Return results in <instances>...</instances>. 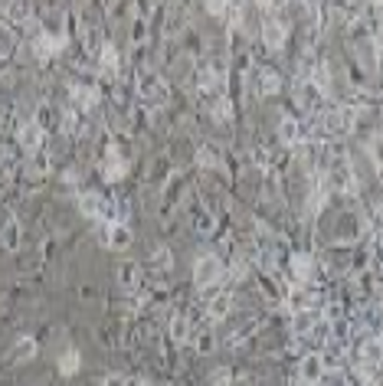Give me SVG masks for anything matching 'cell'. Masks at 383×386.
I'll return each mask as SVG.
<instances>
[{
  "label": "cell",
  "instance_id": "6da1fadb",
  "mask_svg": "<svg viewBox=\"0 0 383 386\" xmlns=\"http://www.w3.org/2000/svg\"><path fill=\"white\" fill-rule=\"evenodd\" d=\"M357 125V108L354 105H334L324 115H318V128H315V141H331V137L350 135Z\"/></svg>",
  "mask_w": 383,
  "mask_h": 386
},
{
  "label": "cell",
  "instance_id": "7a4b0ae2",
  "mask_svg": "<svg viewBox=\"0 0 383 386\" xmlns=\"http://www.w3.org/2000/svg\"><path fill=\"white\" fill-rule=\"evenodd\" d=\"M321 181L328 190H338V193H357V171H354V164H350L348 154H334L324 161V174H321Z\"/></svg>",
  "mask_w": 383,
  "mask_h": 386
},
{
  "label": "cell",
  "instance_id": "3957f363",
  "mask_svg": "<svg viewBox=\"0 0 383 386\" xmlns=\"http://www.w3.org/2000/svg\"><path fill=\"white\" fill-rule=\"evenodd\" d=\"M135 86H138V98H141L148 108H161V105H167L170 89H167V82H164V76L157 72V69L141 66L138 69V76H135Z\"/></svg>",
  "mask_w": 383,
  "mask_h": 386
},
{
  "label": "cell",
  "instance_id": "277c9868",
  "mask_svg": "<svg viewBox=\"0 0 383 386\" xmlns=\"http://www.w3.org/2000/svg\"><path fill=\"white\" fill-rule=\"evenodd\" d=\"M226 278V266H223L220 256H213V252H204V256L194 262V285L200 292H210L213 285H220Z\"/></svg>",
  "mask_w": 383,
  "mask_h": 386
},
{
  "label": "cell",
  "instance_id": "5b68a950",
  "mask_svg": "<svg viewBox=\"0 0 383 386\" xmlns=\"http://www.w3.org/2000/svg\"><path fill=\"white\" fill-rule=\"evenodd\" d=\"M295 102H298L301 112H311L315 118L328 112V108H324V105H328V95H324L321 89L311 82V79H298V82H295Z\"/></svg>",
  "mask_w": 383,
  "mask_h": 386
},
{
  "label": "cell",
  "instance_id": "8992f818",
  "mask_svg": "<svg viewBox=\"0 0 383 386\" xmlns=\"http://www.w3.org/2000/svg\"><path fill=\"white\" fill-rule=\"evenodd\" d=\"M324 377H328V370H324L321 351H308L298 361V386H321Z\"/></svg>",
  "mask_w": 383,
  "mask_h": 386
},
{
  "label": "cell",
  "instance_id": "52a82bcc",
  "mask_svg": "<svg viewBox=\"0 0 383 386\" xmlns=\"http://www.w3.org/2000/svg\"><path fill=\"white\" fill-rule=\"evenodd\" d=\"M252 89H255V95H262V98H269V95H279V89H282L279 69H272V66H255V69H252Z\"/></svg>",
  "mask_w": 383,
  "mask_h": 386
},
{
  "label": "cell",
  "instance_id": "ba28073f",
  "mask_svg": "<svg viewBox=\"0 0 383 386\" xmlns=\"http://www.w3.org/2000/svg\"><path fill=\"white\" fill-rule=\"evenodd\" d=\"M17 144L23 147V151H30V154H40L43 151V125L36 118L23 121L17 128Z\"/></svg>",
  "mask_w": 383,
  "mask_h": 386
},
{
  "label": "cell",
  "instance_id": "9c48e42d",
  "mask_svg": "<svg viewBox=\"0 0 383 386\" xmlns=\"http://www.w3.org/2000/svg\"><path fill=\"white\" fill-rule=\"evenodd\" d=\"M289 305H292V314H298V311H318V292L311 285H295L289 295Z\"/></svg>",
  "mask_w": 383,
  "mask_h": 386
},
{
  "label": "cell",
  "instance_id": "30bf717a",
  "mask_svg": "<svg viewBox=\"0 0 383 386\" xmlns=\"http://www.w3.org/2000/svg\"><path fill=\"white\" fill-rule=\"evenodd\" d=\"M20 220L13 213H4L0 216V246L4 249H17L20 246Z\"/></svg>",
  "mask_w": 383,
  "mask_h": 386
},
{
  "label": "cell",
  "instance_id": "8fae6325",
  "mask_svg": "<svg viewBox=\"0 0 383 386\" xmlns=\"http://www.w3.org/2000/svg\"><path fill=\"white\" fill-rule=\"evenodd\" d=\"M128 174V161H125V154H118L115 147H111L109 154H105V161H102V177L109 183H115V181H121Z\"/></svg>",
  "mask_w": 383,
  "mask_h": 386
},
{
  "label": "cell",
  "instance_id": "7c38bea8",
  "mask_svg": "<svg viewBox=\"0 0 383 386\" xmlns=\"http://www.w3.org/2000/svg\"><path fill=\"white\" fill-rule=\"evenodd\" d=\"M233 311V295L230 292H220V295H210L206 298V318L210 321H226Z\"/></svg>",
  "mask_w": 383,
  "mask_h": 386
},
{
  "label": "cell",
  "instance_id": "4fadbf2b",
  "mask_svg": "<svg viewBox=\"0 0 383 386\" xmlns=\"http://www.w3.org/2000/svg\"><path fill=\"white\" fill-rule=\"evenodd\" d=\"M131 239H135V236H131V229H128L125 223H109L105 226V246H109V249L125 252L128 246H131Z\"/></svg>",
  "mask_w": 383,
  "mask_h": 386
},
{
  "label": "cell",
  "instance_id": "5bb4252c",
  "mask_svg": "<svg viewBox=\"0 0 383 386\" xmlns=\"http://www.w3.org/2000/svg\"><path fill=\"white\" fill-rule=\"evenodd\" d=\"M279 137H282V141H285L289 147H301V144H305V128L298 125V118L285 115V118L279 121Z\"/></svg>",
  "mask_w": 383,
  "mask_h": 386
},
{
  "label": "cell",
  "instance_id": "9a60e30c",
  "mask_svg": "<svg viewBox=\"0 0 383 386\" xmlns=\"http://www.w3.org/2000/svg\"><path fill=\"white\" fill-rule=\"evenodd\" d=\"M194 157H196V164H200V167H206V171H223V161H226L220 147L210 144V141H204V144L196 147Z\"/></svg>",
  "mask_w": 383,
  "mask_h": 386
},
{
  "label": "cell",
  "instance_id": "2e32d148",
  "mask_svg": "<svg viewBox=\"0 0 383 386\" xmlns=\"http://www.w3.org/2000/svg\"><path fill=\"white\" fill-rule=\"evenodd\" d=\"M184 23H187V7L184 4H170L167 13H164V36H180Z\"/></svg>",
  "mask_w": 383,
  "mask_h": 386
},
{
  "label": "cell",
  "instance_id": "e0dca14e",
  "mask_svg": "<svg viewBox=\"0 0 383 386\" xmlns=\"http://www.w3.org/2000/svg\"><path fill=\"white\" fill-rule=\"evenodd\" d=\"M194 337V321L187 314H174L170 318V341L174 344H187Z\"/></svg>",
  "mask_w": 383,
  "mask_h": 386
},
{
  "label": "cell",
  "instance_id": "ac0fdd59",
  "mask_svg": "<svg viewBox=\"0 0 383 386\" xmlns=\"http://www.w3.org/2000/svg\"><path fill=\"white\" fill-rule=\"evenodd\" d=\"M148 268H151L157 278H164V275H170V268H174V252L167 249V246H161V249H154L151 262H148Z\"/></svg>",
  "mask_w": 383,
  "mask_h": 386
},
{
  "label": "cell",
  "instance_id": "d6986e66",
  "mask_svg": "<svg viewBox=\"0 0 383 386\" xmlns=\"http://www.w3.org/2000/svg\"><path fill=\"white\" fill-rule=\"evenodd\" d=\"M72 98H76V112H89L99 105V89L95 86H72Z\"/></svg>",
  "mask_w": 383,
  "mask_h": 386
},
{
  "label": "cell",
  "instance_id": "ffe728a7",
  "mask_svg": "<svg viewBox=\"0 0 383 386\" xmlns=\"http://www.w3.org/2000/svg\"><path fill=\"white\" fill-rule=\"evenodd\" d=\"M33 357H36V337H20L7 361L17 367V363H26V361H33Z\"/></svg>",
  "mask_w": 383,
  "mask_h": 386
},
{
  "label": "cell",
  "instance_id": "44dd1931",
  "mask_svg": "<svg viewBox=\"0 0 383 386\" xmlns=\"http://www.w3.org/2000/svg\"><path fill=\"white\" fill-rule=\"evenodd\" d=\"M99 62H102V69L109 72V76H111V72H118V69H121V52H118V46L105 40L102 50H99Z\"/></svg>",
  "mask_w": 383,
  "mask_h": 386
},
{
  "label": "cell",
  "instance_id": "7402d4cb",
  "mask_svg": "<svg viewBox=\"0 0 383 386\" xmlns=\"http://www.w3.org/2000/svg\"><path fill=\"white\" fill-rule=\"evenodd\" d=\"M190 341H194V347H196V353H213L216 351V331H213V327H200V331H194V337H190Z\"/></svg>",
  "mask_w": 383,
  "mask_h": 386
},
{
  "label": "cell",
  "instance_id": "603a6c76",
  "mask_svg": "<svg viewBox=\"0 0 383 386\" xmlns=\"http://www.w3.org/2000/svg\"><path fill=\"white\" fill-rule=\"evenodd\" d=\"M292 278H295L298 285H308V278H311V266H315V262H311V256H305V252H301V256H292Z\"/></svg>",
  "mask_w": 383,
  "mask_h": 386
},
{
  "label": "cell",
  "instance_id": "cb8c5ba5",
  "mask_svg": "<svg viewBox=\"0 0 383 386\" xmlns=\"http://www.w3.org/2000/svg\"><path fill=\"white\" fill-rule=\"evenodd\" d=\"M194 229L200 232V236H213V232H216V216H213L206 206H196L194 210Z\"/></svg>",
  "mask_w": 383,
  "mask_h": 386
},
{
  "label": "cell",
  "instance_id": "d4e9b609",
  "mask_svg": "<svg viewBox=\"0 0 383 386\" xmlns=\"http://www.w3.org/2000/svg\"><path fill=\"white\" fill-rule=\"evenodd\" d=\"M118 285L121 288H138V285H141V266H138V262H121L118 266Z\"/></svg>",
  "mask_w": 383,
  "mask_h": 386
},
{
  "label": "cell",
  "instance_id": "484cf974",
  "mask_svg": "<svg viewBox=\"0 0 383 386\" xmlns=\"http://www.w3.org/2000/svg\"><path fill=\"white\" fill-rule=\"evenodd\" d=\"M367 154H370V164L377 167V174L383 177V131H374L367 137Z\"/></svg>",
  "mask_w": 383,
  "mask_h": 386
},
{
  "label": "cell",
  "instance_id": "4316f807",
  "mask_svg": "<svg viewBox=\"0 0 383 386\" xmlns=\"http://www.w3.org/2000/svg\"><path fill=\"white\" fill-rule=\"evenodd\" d=\"M46 171H50V157L43 154V151L26 161V177H36V181H43V177H46Z\"/></svg>",
  "mask_w": 383,
  "mask_h": 386
},
{
  "label": "cell",
  "instance_id": "83f0119b",
  "mask_svg": "<svg viewBox=\"0 0 383 386\" xmlns=\"http://www.w3.org/2000/svg\"><path fill=\"white\" fill-rule=\"evenodd\" d=\"M60 131L66 137H72L79 131V112H76V108H62V112H60Z\"/></svg>",
  "mask_w": 383,
  "mask_h": 386
},
{
  "label": "cell",
  "instance_id": "f1b7e54d",
  "mask_svg": "<svg viewBox=\"0 0 383 386\" xmlns=\"http://www.w3.org/2000/svg\"><path fill=\"white\" fill-rule=\"evenodd\" d=\"M79 367H82V357H79V351H66L60 357V373H62V377H72V373H79Z\"/></svg>",
  "mask_w": 383,
  "mask_h": 386
},
{
  "label": "cell",
  "instance_id": "f546056e",
  "mask_svg": "<svg viewBox=\"0 0 383 386\" xmlns=\"http://www.w3.org/2000/svg\"><path fill=\"white\" fill-rule=\"evenodd\" d=\"M148 40V20L141 17V13H135V20H131V43H145Z\"/></svg>",
  "mask_w": 383,
  "mask_h": 386
},
{
  "label": "cell",
  "instance_id": "4dcf8cb0",
  "mask_svg": "<svg viewBox=\"0 0 383 386\" xmlns=\"http://www.w3.org/2000/svg\"><path fill=\"white\" fill-rule=\"evenodd\" d=\"M0 161H4V164L13 161V147H10V135H7V125H4V118H0Z\"/></svg>",
  "mask_w": 383,
  "mask_h": 386
},
{
  "label": "cell",
  "instance_id": "1f68e13d",
  "mask_svg": "<svg viewBox=\"0 0 383 386\" xmlns=\"http://www.w3.org/2000/svg\"><path fill=\"white\" fill-rule=\"evenodd\" d=\"M252 331H255V318H246V324H239L236 331H233V334L226 337V344H230V347H236V344L243 341V337H249Z\"/></svg>",
  "mask_w": 383,
  "mask_h": 386
},
{
  "label": "cell",
  "instance_id": "d6a6232c",
  "mask_svg": "<svg viewBox=\"0 0 383 386\" xmlns=\"http://www.w3.org/2000/svg\"><path fill=\"white\" fill-rule=\"evenodd\" d=\"M230 380H233V370L230 367H220V370H213L210 383L213 386H230Z\"/></svg>",
  "mask_w": 383,
  "mask_h": 386
},
{
  "label": "cell",
  "instance_id": "836d02e7",
  "mask_svg": "<svg viewBox=\"0 0 383 386\" xmlns=\"http://www.w3.org/2000/svg\"><path fill=\"white\" fill-rule=\"evenodd\" d=\"M206 13L210 17H226V10H230V4H216V0H210V4H204Z\"/></svg>",
  "mask_w": 383,
  "mask_h": 386
},
{
  "label": "cell",
  "instance_id": "e575fe53",
  "mask_svg": "<svg viewBox=\"0 0 383 386\" xmlns=\"http://www.w3.org/2000/svg\"><path fill=\"white\" fill-rule=\"evenodd\" d=\"M102 386H131V380H128L125 373H109V377L102 380Z\"/></svg>",
  "mask_w": 383,
  "mask_h": 386
},
{
  "label": "cell",
  "instance_id": "d590c367",
  "mask_svg": "<svg viewBox=\"0 0 383 386\" xmlns=\"http://www.w3.org/2000/svg\"><path fill=\"white\" fill-rule=\"evenodd\" d=\"M230 386H252V380H249V377H246V373H233Z\"/></svg>",
  "mask_w": 383,
  "mask_h": 386
},
{
  "label": "cell",
  "instance_id": "8d00e7d4",
  "mask_svg": "<svg viewBox=\"0 0 383 386\" xmlns=\"http://www.w3.org/2000/svg\"><path fill=\"white\" fill-rule=\"evenodd\" d=\"M135 386H154V383H151V380H138Z\"/></svg>",
  "mask_w": 383,
  "mask_h": 386
}]
</instances>
